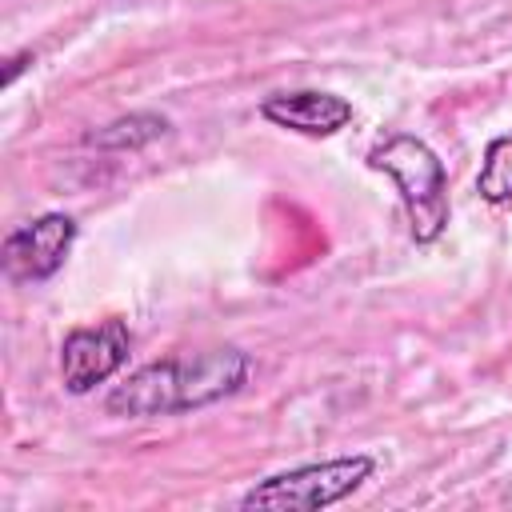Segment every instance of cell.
Segmentation results:
<instances>
[{"label": "cell", "instance_id": "5", "mask_svg": "<svg viewBox=\"0 0 512 512\" xmlns=\"http://www.w3.org/2000/svg\"><path fill=\"white\" fill-rule=\"evenodd\" d=\"M76 244V220L68 212H44L36 220H24L16 224L8 236H4V272L8 280L16 284H44L52 280L68 252Z\"/></svg>", "mask_w": 512, "mask_h": 512}, {"label": "cell", "instance_id": "9", "mask_svg": "<svg viewBox=\"0 0 512 512\" xmlns=\"http://www.w3.org/2000/svg\"><path fill=\"white\" fill-rule=\"evenodd\" d=\"M32 64H36V56H32V48H24V52H12V56L4 60V72H0V84H4V88H12V84H16V76H20V72H28Z\"/></svg>", "mask_w": 512, "mask_h": 512}, {"label": "cell", "instance_id": "1", "mask_svg": "<svg viewBox=\"0 0 512 512\" xmlns=\"http://www.w3.org/2000/svg\"><path fill=\"white\" fill-rule=\"evenodd\" d=\"M252 376V356L236 344H216L200 352H172L128 372L108 396L104 412L124 420L180 416L236 396Z\"/></svg>", "mask_w": 512, "mask_h": 512}, {"label": "cell", "instance_id": "7", "mask_svg": "<svg viewBox=\"0 0 512 512\" xmlns=\"http://www.w3.org/2000/svg\"><path fill=\"white\" fill-rule=\"evenodd\" d=\"M160 136H168V120H164L160 112H128V116H120V120L96 128V132L88 136V144L112 148V152H128V148L136 152V148H144V144H152V140H160Z\"/></svg>", "mask_w": 512, "mask_h": 512}, {"label": "cell", "instance_id": "6", "mask_svg": "<svg viewBox=\"0 0 512 512\" xmlns=\"http://www.w3.org/2000/svg\"><path fill=\"white\" fill-rule=\"evenodd\" d=\"M260 116L284 132L308 136V140H324L336 136L352 124L356 108L352 100L324 92V88H292V92H272L260 100Z\"/></svg>", "mask_w": 512, "mask_h": 512}, {"label": "cell", "instance_id": "4", "mask_svg": "<svg viewBox=\"0 0 512 512\" xmlns=\"http://www.w3.org/2000/svg\"><path fill=\"white\" fill-rule=\"evenodd\" d=\"M132 356V332L124 320H100L72 328L60 344V384L72 396H88L96 384L112 380Z\"/></svg>", "mask_w": 512, "mask_h": 512}, {"label": "cell", "instance_id": "2", "mask_svg": "<svg viewBox=\"0 0 512 512\" xmlns=\"http://www.w3.org/2000/svg\"><path fill=\"white\" fill-rule=\"evenodd\" d=\"M364 164L372 172H384L396 184V196L408 216V232L416 244H436L448 228L452 200H448V168L444 160L412 132H388L380 136Z\"/></svg>", "mask_w": 512, "mask_h": 512}, {"label": "cell", "instance_id": "3", "mask_svg": "<svg viewBox=\"0 0 512 512\" xmlns=\"http://www.w3.org/2000/svg\"><path fill=\"white\" fill-rule=\"evenodd\" d=\"M376 476V456L372 452H348V456H328L312 464H296L284 472H272L256 480L244 496V512H316L348 500Z\"/></svg>", "mask_w": 512, "mask_h": 512}, {"label": "cell", "instance_id": "8", "mask_svg": "<svg viewBox=\"0 0 512 512\" xmlns=\"http://www.w3.org/2000/svg\"><path fill=\"white\" fill-rule=\"evenodd\" d=\"M476 192L484 204H508L512 200V136L488 140L480 172H476Z\"/></svg>", "mask_w": 512, "mask_h": 512}]
</instances>
